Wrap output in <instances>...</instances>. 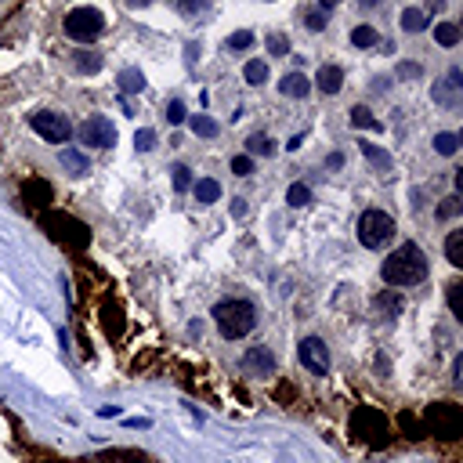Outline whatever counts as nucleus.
<instances>
[{
  "label": "nucleus",
  "instance_id": "ea45409f",
  "mask_svg": "<svg viewBox=\"0 0 463 463\" xmlns=\"http://www.w3.org/2000/svg\"><path fill=\"white\" fill-rule=\"evenodd\" d=\"M134 142H138V149H142V152H149V149H156V131H138L134 134Z\"/></svg>",
  "mask_w": 463,
  "mask_h": 463
},
{
  "label": "nucleus",
  "instance_id": "1a4fd4ad",
  "mask_svg": "<svg viewBox=\"0 0 463 463\" xmlns=\"http://www.w3.org/2000/svg\"><path fill=\"white\" fill-rule=\"evenodd\" d=\"M83 145H94V149H112L116 145V123L109 116H87L80 127Z\"/></svg>",
  "mask_w": 463,
  "mask_h": 463
},
{
  "label": "nucleus",
  "instance_id": "c9c22d12",
  "mask_svg": "<svg viewBox=\"0 0 463 463\" xmlns=\"http://www.w3.org/2000/svg\"><path fill=\"white\" fill-rule=\"evenodd\" d=\"M250 44H254V33H250V30H239L235 36H228V47L232 51H246Z\"/></svg>",
  "mask_w": 463,
  "mask_h": 463
},
{
  "label": "nucleus",
  "instance_id": "603ef678",
  "mask_svg": "<svg viewBox=\"0 0 463 463\" xmlns=\"http://www.w3.org/2000/svg\"><path fill=\"white\" fill-rule=\"evenodd\" d=\"M127 4H134V8H142V4H149V0H127Z\"/></svg>",
  "mask_w": 463,
  "mask_h": 463
},
{
  "label": "nucleus",
  "instance_id": "de8ad7c7",
  "mask_svg": "<svg viewBox=\"0 0 463 463\" xmlns=\"http://www.w3.org/2000/svg\"><path fill=\"white\" fill-rule=\"evenodd\" d=\"M98 416H105V420H109V416H120V405H116V409H112V405H102V409H98Z\"/></svg>",
  "mask_w": 463,
  "mask_h": 463
},
{
  "label": "nucleus",
  "instance_id": "4be33fe9",
  "mask_svg": "<svg viewBox=\"0 0 463 463\" xmlns=\"http://www.w3.org/2000/svg\"><path fill=\"white\" fill-rule=\"evenodd\" d=\"M434 40H438L442 47H456V44H460V25L438 22V25H434Z\"/></svg>",
  "mask_w": 463,
  "mask_h": 463
},
{
  "label": "nucleus",
  "instance_id": "39448f33",
  "mask_svg": "<svg viewBox=\"0 0 463 463\" xmlns=\"http://www.w3.org/2000/svg\"><path fill=\"white\" fill-rule=\"evenodd\" d=\"M391 235H395V221H391L384 210H366V214L358 217V243L366 250L387 246Z\"/></svg>",
  "mask_w": 463,
  "mask_h": 463
},
{
  "label": "nucleus",
  "instance_id": "9b49d317",
  "mask_svg": "<svg viewBox=\"0 0 463 463\" xmlns=\"http://www.w3.org/2000/svg\"><path fill=\"white\" fill-rule=\"evenodd\" d=\"M22 195H25V203L36 206V210H47V206H51V185H47V181H40V177H30V181H25Z\"/></svg>",
  "mask_w": 463,
  "mask_h": 463
},
{
  "label": "nucleus",
  "instance_id": "a878e982",
  "mask_svg": "<svg viewBox=\"0 0 463 463\" xmlns=\"http://www.w3.org/2000/svg\"><path fill=\"white\" fill-rule=\"evenodd\" d=\"M286 203H290V206H308V203H312V189H308L304 181H297V185H290V192H286Z\"/></svg>",
  "mask_w": 463,
  "mask_h": 463
},
{
  "label": "nucleus",
  "instance_id": "473e14b6",
  "mask_svg": "<svg viewBox=\"0 0 463 463\" xmlns=\"http://www.w3.org/2000/svg\"><path fill=\"white\" fill-rule=\"evenodd\" d=\"M185 120H189L185 102H177V98H174V102L166 105V123H174V127H177V123H185Z\"/></svg>",
  "mask_w": 463,
  "mask_h": 463
},
{
  "label": "nucleus",
  "instance_id": "864d4df0",
  "mask_svg": "<svg viewBox=\"0 0 463 463\" xmlns=\"http://www.w3.org/2000/svg\"><path fill=\"white\" fill-rule=\"evenodd\" d=\"M40 463H51V460H40Z\"/></svg>",
  "mask_w": 463,
  "mask_h": 463
},
{
  "label": "nucleus",
  "instance_id": "4c0bfd02",
  "mask_svg": "<svg viewBox=\"0 0 463 463\" xmlns=\"http://www.w3.org/2000/svg\"><path fill=\"white\" fill-rule=\"evenodd\" d=\"M398 424H402V431H409V438H424V431H420V424H416L413 413H402Z\"/></svg>",
  "mask_w": 463,
  "mask_h": 463
},
{
  "label": "nucleus",
  "instance_id": "2f4dec72",
  "mask_svg": "<svg viewBox=\"0 0 463 463\" xmlns=\"http://www.w3.org/2000/svg\"><path fill=\"white\" fill-rule=\"evenodd\" d=\"M171 181L177 192H185V189H192V171L189 166H171Z\"/></svg>",
  "mask_w": 463,
  "mask_h": 463
},
{
  "label": "nucleus",
  "instance_id": "37998d69",
  "mask_svg": "<svg viewBox=\"0 0 463 463\" xmlns=\"http://www.w3.org/2000/svg\"><path fill=\"white\" fill-rule=\"evenodd\" d=\"M268 51H272V54H286V51H290V40H286L283 33H272V36H268Z\"/></svg>",
  "mask_w": 463,
  "mask_h": 463
},
{
  "label": "nucleus",
  "instance_id": "f257e3e1",
  "mask_svg": "<svg viewBox=\"0 0 463 463\" xmlns=\"http://www.w3.org/2000/svg\"><path fill=\"white\" fill-rule=\"evenodd\" d=\"M380 275L387 286H416L427 279V257L416 243H405L380 264Z\"/></svg>",
  "mask_w": 463,
  "mask_h": 463
},
{
  "label": "nucleus",
  "instance_id": "7c9ffc66",
  "mask_svg": "<svg viewBox=\"0 0 463 463\" xmlns=\"http://www.w3.org/2000/svg\"><path fill=\"white\" fill-rule=\"evenodd\" d=\"M362 152H366V160H369V163H376V166H384V171H387V166H391V156H387V152H384V149H376V145H369V142H362Z\"/></svg>",
  "mask_w": 463,
  "mask_h": 463
},
{
  "label": "nucleus",
  "instance_id": "f8f14e48",
  "mask_svg": "<svg viewBox=\"0 0 463 463\" xmlns=\"http://www.w3.org/2000/svg\"><path fill=\"white\" fill-rule=\"evenodd\" d=\"M243 366L250 373H272L275 369V355L268 352V347H250L246 358H243Z\"/></svg>",
  "mask_w": 463,
  "mask_h": 463
},
{
  "label": "nucleus",
  "instance_id": "f03ea898",
  "mask_svg": "<svg viewBox=\"0 0 463 463\" xmlns=\"http://www.w3.org/2000/svg\"><path fill=\"white\" fill-rule=\"evenodd\" d=\"M214 322H217V330H221L224 341H239V336L254 333L257 312H254V304H250V301H221L214 308Z\"/></svg>",
  "mask_w": 463,
  "mask_h": 463
},
{
  "label": "nucleus",
  "instance_id": "6ab92c4d",
  "mask_svg": "<svg viewBox=\"0 0 463 463\" xmlns=\"http://www.w3.org/2000/svg\"><path fill=\"white\" fill-rule=\"evenodd\" d=\"M116 87L123 94H138V91H145V76L138 73V69H123V73L116 76Z\"/></svg>",
  "mask_w": 463,
  "mask_h": 463
},
{
  "label": "nucleus",
  "instance_id": "e433bc0d",
  "mask_svg": "<svg viewBox=\"0 0 463 463\" xmlns=\"http://www.w3.org/2000/svg\"><path fill=\"white\" fill-rule=\"evenodd\" d=\"M460 210H463L460 195H449V200H442V206H438V217H456Z\"/></svg>",
  "mask_w": 463,
  "mask_h": 463
},
{
  "label": "nucleus",
  "instance_id": "dca6fc26",
  "mask_svg": "<svg viewBox=\"0 0 463 463\" xmlns=\"http://www.w3.org/2000/svg\"><path fill=\"white\" fill-rule=\"evenodd\" d=\"M279 91H283L286 98H308L312 94V83H308V76H301V73H290V76H283Z\"/></svg>",
  "mask_w": 463,
  "mask_h": 463
},
{
  "label": "nucleus",
  "instance_id": "7ed1b4c3",
  "mask_svg": "<svg viewBox=\"0 0 463 463\" xmlns=\"http://www.w3.org/2000/svg\"><path fill=\"white\" fill-rule=\"evenodd\" d=\"M424 434H434V438L453 442L463 434V409L456 402H434L424 413Z\"/></svg>",
  "mask_w": 463,
  "mask_h": 463
},
{
  "label": "nucleus",
  "instance_id": "a211bd4d",
  "mask_svg": "<svg viewBox=\"0 0 463 463\" xmlns=\"http://www.w3.org/2000/svg\"><path fill=\"white\" fill-rule=\"evenodd\" d=\"M102 315H105V333L109 336H120L123 333V312H120V304L116 301H105Z\"/></svg>",
  "mask_w": 463,
  "mask_h": 463
},
{
  "label": "nucleus",
  "instance_id": "5701e85b",
  "mask_svg": "<svg viewBox=\"0 0 463 463\" xmlns=\"http://www.w3.org/2000/svg\"><path fill=\"white\" fill-rule=\"evenodd\" d=\"M189 127H192V134H200V138H217V131H221L210 116H203V112H200V116H189Z\"/></svg>",
  "mask_w": 463,
  "mask_h": 463
},
{
  "label": "nucleus",
  "instance_id": "412c9836",
  "mask_svg": "<svg viewBox=\"0 0 463 463\" xmlns=\"http://www.w3.org/2000/svg\"><path fill=\"white\" fill-rule=\"evenodd\" d=\"M445 257L453 268H463V232H449L445 239Z\"/></svg>",
  "mask_w": 463,
  "mask_h": 463
},
{
  "label": "nucleus",
  "instance_id": "3c124183",
  "mask_svg": "<svg viewBox=\"0 0 463 463\" xmlns=\"http://www.w3.org/2000/svg\"><path fill=\"white\" fill-rule=\"evenodd\" d=\"M336 4H341V0H319V8H322V11H333Z\"/></svg>",
  "mask_w": 463,
  "mask_h": 463
},
{
  "label": "nucleus",
  "instance_id": "58836bf2",
  "mask_svg": "<svg viewBox=\"0 0 463 463\" xmlns=\"http://www.w3.org/2000/svg\"><path fill=\"white\" fill-rule=\"evenodd\" d=\"M460 283H453V286H449V308H453V315L456 319H463V301H460Z\"/></svg>",
  "mask_w": 463,
  "mask_h": 463
},
{
  "label": "nucleus",
  "instance_id": "f704fd0d",
  "mask_svg": "<svg viewBox=\"0 0 463 463\" xmlns=\"http://www.w3.org/2000/svg\"><path fill=\"white\" fill-rule=\"evenodd\" d=\"M304 22H308V30H326V11H322V8H312V11H308V15H304Z\"/></svg>",
  "mask_w": 463,
  "mask_h": 463
},
{
  "label": "nucleus",
  "instance_id": "2eb2a0df",
  "mask_svg": "<svg viewBox=\"0 0 463 463\" xmlns=\"http://www.w3.org/2000/svg\"><path fill=\"white\" fill-rule=\"evenodd\" d=\"M58 163L65 166L69 174H76V177L91 171V163H87V156H83L80 149H62V152H58Z\"/></svg>",
  "mask_w": 463,
  "mask_h": 463
},
{
  "label": "nucleus",
  "instance_id": "bb28decb",
  "mask_svg": "<svg viewBox=\"0 0 463 463\" xmlns=\"http://www.w3.org/2000/svg\"><path fill=\"white\" fill-rule=\"evenodd\" d=\"M246 149H250V156H275V142H272V138H261V134L250 138Z\"/></svg>",
  "mask_w": 463,
  "mask_h": 463
},
{
  "label": "nucleus",
  "instance_id": "8fccbe9b",
  "mask_svg": "<svg viewBox=\"0 0 463 463\" xmlns=\"http://www.w3.org/2000/svg\"><path fill=\"white\" fill-rule=\"evenodd\" d=\"M326 163H330V166H333V171H336V166H341V163H344V156H341V152H333V156H330Z\"/></svg>",
  "mask_w": 463,
  "mask_h": 463
},
{
  "label": "nucleus",
  "instance_id": "4468645a",
  "mask_svg": "<svg viewBox=\"0 0 463 463\" xmlns=\"http://www.w3.org/2000/svg\"><path fill=\"white\" fill-rule=\"evenodd\" d=\"M319 91H326V94H336V91H341L344 87V69L341 65H322L319 69Z\"/></svg>",
  "mask_w": 463,
  "mask_h": 463
},
{
  "label": "nucleus",
  "instance_id": "0eeeda50",
  "mask_svg": "<svg viewBox=\"0 0 463 463\" xmlns=\"http://www.w3.org/2000/svg\"><path fill=\"white\" fill-rule=\"evenodd\" d=\"M105 30V19L98 15L94 8H73L65 15V33L76 40V44H94Z\"/></svg>",
  "mask_w": 463,
  "mask_h": 463
},
{
  "label": "nucleus",
  "instance_id": "c756f323",
  "mask_svg": "<svg viewBox=\"0 0 463 463\" xmlns=\"http://www.w3.org/2000/svg\"><path fill=\"white\" fill-rule=\"evenodd\" d=\"M352 44L355 47H373L376 44V30H373V25H358V30L352 33Z\"/></svg>",
  "mask_w": 463,
  "mask_h": 463
},
{
  "label": "nucleus",
  "instance_id": "20e7f679",
  "mask_svg": "<svg viewBox=\"0 0 463 463\" xmlns=\"http://www.w3.org/2000/svg\"><path fill=\"white\" fill-rule=\"evenodd\" d=\"M352 434L358 442L366 445H387L391 442V427H387V416L380 409H373V405H358V409L352 413Z\"/></svg>",
  "mask_w": 463,
  "mask_h": 463
},
{
  "label": "nucleus",
  "instance_id": "c03bdc74",
  "mask_svg": "<svg viewBox=\"0 0 463 463\" xmlns=\"http://www.w3.org/2000/svg\"><path fill=\"white\" fill-rule=\"evenodd\" d=\"M398 76H402V80H405V76L416 80V76H420V65H416V62H402V65H398Z\"/></svg>",
  "mask_w": 463,
  "mask_h": 463
},
{
  "label": "nucleus",
  "instance_id": "49530a36",
  "mask_svg": "<svg viewBox=\"0 0 463 463\" xmlns=\"http://www.w3.org/2000/svg\"><path fill=\"white\" fill-rule=\"evenodd\" d=\"M453 373H456V384H463V355H456V366H453Z\"/></svg>",
  "mask_w": 463,
  "mask_h": 463
},
{
  "label": "nucleus",
  "instance_id": "c85d7f7f",
  "mask_svg": "<svg viewBox=\"0 0 463 463\" xmlns=\"http://www.w3.org/2000/svg\"><path fill=\"white\" fill-rule=\"evenodd\" d=\"M243 76H246V83H264L268 80V65H264L261 58H254V62H246Z\"/></svg>",
  "mask_w": 463,
  "mask_h": 463
},
{
  "label": "nucleus",
  "instance_id": "ddd939ff",
  "mask_svg": "<svg viewBox=\"0 0 463 463\" xmlns=\"http://www.w3.org/2000/svg\"><path fill=\"white\" fill-rule=\"evenodd\" d=\"M460 80H463L460 69H453V73H449V80L434 87V102H438V105H456V102H460Z\"/></svg>",
  "mask_w": 463,
  "mask_h": 463
},
{
  "label": "nucleus",
  "instance_id": "09e8293b",
  "mask_svg": "<svg viewBox=\"0 0 463 463\" xmlns=\"http://www.w3.org/2000/svg\"><path fill=\"white\" fill-rule=\"evenodd\" d=\"M449 0H427V11H445Z\"/></svg>",
  "mask_w": 463,
  "mask_h": 463
},
{
  "label": "nucleus",
  "instance_id": "393cba45",
  "mask_svg": "<svg viewBox=\"0 0 463 463\" xmlns=\"http://www.w3.org/2000/svg\"><path fill=\"white\" fill-rule=\"evenodd\" d=\"M352 123H355V127H366V131H380V123H376V116H373L366 105H355L352 109Z\"/></svg>",
  "mask_w": 463,
  "mask_h": 463
},
{
  "label": "nucleus",
  "instance_id": "423d86ee",
  "mask_svg": "<svg viewBox=\"0 0 463 463\" xmlns=\"http://www.w3.org/2000/svg\"><path fill=\"white\" fill-rule=\"evenodd\" d=\"M44 228L58 243H65L69 250H83L91 243V228H87V224H80L76 217H69V214H44Z\"/></svg>",
  "mask_w": 463,
  "mask_h": 463
},
{
  "label": "nucleus",
  "instance_id": "a18cd8bd",
  "mask_svg": "<svg viewBox=\"0 0 463 463\" xmlns=\"http://www.w3.org/2000/svg\"><path fill=\"white\" fill-rule=\"evenodd\" d=\"M127 427H152V420L149 416H134V420H127Z\"/></svg>",
  "mask_w": 463,
  "mask_h": 463
},
{
  "label": "nucleus",
  "instance_id": "f3484780",
  "mask_svg": "<svg viewBox=\"0 0 463 463\" xmlns=\"http://www.w3.org/2000/svg\"><path fill=\"white\" fill-rule=\"evenodd\" d=\"M398 22H402V30H405V33H424V30H427V11H420V8H405Z\"/></svg>",
  "mask_w": 463,
  "mask_h": 463
},
{
  "label": "nucleus",
  "instance_id": "a19ab883",
  "mask_svg": "<svg viewBox=\"0 0 463 463\" xmlns=\"http://www.w3.org/2000/svg\"><path fill=\"white\" fill-rule=\"evenodd\" d=\"M232 174H239V177L254 174V160H250V156H235L232 160Z\"/></svg>",
  "mask_w": 463,
  "mask_h": 463
},
{
  "label": "nucleus",
  "instance_id": "6e6552de",
  "mask_svg": "<svg viewBox=\"0 0 463 463\" xmlns=\"http://www.w3.org/2000/svg\"><path fill=\"white\" fill-rule=\"evenodd\" d=\"M30 127H33L40 138L54 142V145L69 142V134H73V123H69L62 112H33V116H30Z\"/></svg>",
  "mask_w": 463,
  "mask_h": 463
},
{
  "label": "nucleus",
  "instance_id": "cd10ccee",
  "mask_svg": "<svg viewBox=\"0 0 463 463\" xmlns=\"http://www.w3.org/2000/svg\"><path fill=\"white\" fill-rule=\"evenodd\" d=\"M73 58H76V69H80V73H98V69H102V54L80 51V54H73Z\"/></svg>",
  "mask_w": 463,
  "mask_h": 463
},
{
  "label": "nucleus",
  "instance_id": "b1692460",
  "mask_svg": "<svg viewBox=\"0 0 463 463\" xmlns=\"http://www.w3.org/2000/svg\"><path fill=\"white\" fill-rule=\"evenodd\" d=\"M456 149H460V134H449V131L434 134V152L438 156H456Z\"/></svg>",
  "mask_w": 463,
  "mask_h": 463
},
{
  "label": "nucleus",
  "instance_id": "79ce46f5",
  "mask_svg": "<svg viewBox=\"0 0 463 463\" xmlns=\"http://www.w3.org/2000/svg\"><path fill=\"white\" fill-rule=\"evenodd\" d=\"M171 4H174L177 11H185V15H195V11L206 8V0H171Z\"/></svg>",
  "mask_w": 463,
  "mask_h": 463
},
{
  "label": "nucleus",
  "instance_id": "9d476101",
  "mask_svg": "<svg viewBox=\"0 0 463 463\" xmlns=\"http://www.w3.org/2000/svg\"><path fill=\"white\" fill-rule=\"evenodd\" d=\"M297 355H301L308 373H315V376L330 373V347H326V341H319V336H304L301 347H297Z\"/></svg>",
  "mask_w": 463,
  "mask_h": 463
},
{
  "label": "nucleus",
  "instance_id": "aec40b11",
  "mask_svg": "<svg viewBox=\"0 0 463 463\" xmlns=\"http://www.w3.org/2000/svg\"><path fill=\"white\" fill-rule=\"evenodd\" d=\"M192 192H195V200H200V203H217V200H221V185H217L214 177L195 181V185H192Z\"/></svg>",
  "mask_w": 463,
  "mask_h": 463
},
{
  "label": "nucleus",
  "instance_id": "72a5a7b5",
  "mask_svg": "<svg viewBox=\"0 0 463 463\" xmlns=\"http://www.w3.org/2000/svg\"><path fill=\"white\" fill-rule=\"evenodd\" d=\"M376 308H384V312L398 315V312H402V297H398V293H380V297H376Z\"/></svg>",
  "mask_w": 463,
  "mask_h": 463
}]
</instances>
